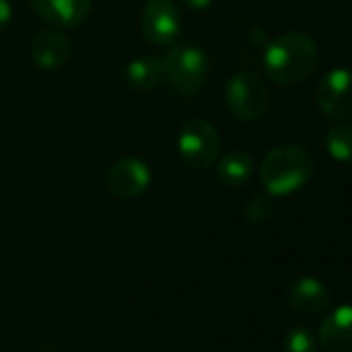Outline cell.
Wrapping results in <instances>:
<instances>
[{"mask_svg":"<svg viewBox=\"0 0 352 352\" xmlns=\"http://www.w3.org/2000/svg\"><path fill=\"white\" fill-rule=\"evenodd\" d=\"M13 19V7L9 0H0V34H3Z\"/></svg>","mask_w":352,"mask_h":352,"instance_id":"18","label":"cell"},{"mask_svg":"<svg viewBox=\"0 0 352 352\" xmlns=\"http://www.w3.org/2000/svg\"><path fill=\"white\" fill-rule=\"evenodd\" d=\"M32 9L44 21L60 30H73L87 19L91 0H32Z\"/></svg>","mask_w":352,"mask_h":352,"instance_id":"9","label":"cell"},{"mask_svg":"<svg viewBox=\"0 0 352 352\" xmlns=\"http://www.w3.org/2000/svg\"><path fill=\"white\" fill-rule=\"evenodd\" d=\"M181 11L172 0H147L141 13V32L147 42L168 46L181 36Z\"/></svg>","mask_w":352,"mask_h":352,"instance_id":"6","label":"cell"},{"mask_svg":"<svg viewBox=\"0 0 352 352\" xmlns=\"http://www.w3.org/2000/svg\"><path fill=\"white\" fill-rule=\"evenodd\" d=\"M315 338L305 327H292L284 338L286 352H315Z\"/></svg>","mask_w":352,"mask_h":352,"instance_id":"17","label":"cell"},{"mask_svg":"<svg viewBox=\"0 0 352 352\" xmlns=\"http://www.w3.org/2000/svg\"><path fill=\"white\" fill-rule=\"evenodd\" d=\"M333 3H344V0H333Z\"/></svg>","mask_w":352,"mask_h":352,"instance_id":"20","label":"cell"},{"mask_svg":"<svg viewBox=\"0 0 352 352\" xmlns=\"http://www.w3.org/2000/svg\"><path fill=\"white\" fill-rule=\"evenodd\" d=\"M325 147L338 162H352V124H336L325 135Z\"/></svg>","mask_w":352,"mask_h":352,"instance_id":"15","label":"cell"},{"mask_svg":"<svg viewBox=\"0 0 352 352\" xmlns=\"http://www.w3.org/2000/svg\"><path fill=\"white\" fill-rule=\"evenodd\" d=\"M261 185L272 197H282L298 191L313 176L311 153L294 143H282L267 151L261 162Z\"/></svg>","mask_w":352,"mask_h":352,"instance_id":"2","label":"cell"},{"mask_svg":"<svg viewBox=\"0 0 352 352\" xmlns=\"http://www.w3.org/2000/svg\"><path fill=\"white\" fill-rule=\"evenodd\" d=\"M216 176L226 187H243L253 176V160L245 151H230L226 153L216 168Z\"/></svg>","mask_w":352,"mask_h":352,"instance_id":"14","label":"cell"},{"mask_svg":"<svg viewBox=\"0 0 352 352\" xmlns=\"http://www.w3.org/2000/svg\"><path fill=\"white\" fill-rule=\"evenodd\" d=\"M151 172L145 162L137 157H122L114 162L106 172V187L114 197L135 199L147 191Z\"/></svg>","mask_w":352,"mask_h":352,"instance_id":"8","label":"cell"},{"mask_svg":"<svg viewBox=\"0 0 352 352\" xmlns=\"http://www.w3.org/2000/svg\"><path fill=\"white\" fill-rule=\"evenodd\" d=\"M220 133L218 129L206 118H193L181 126L179 141V155L181 160L193 170L210 168L220 153Z\"/></svg>","mask_w":352,"mask_h":352,"instance_id":"4","label":"cell"},{"mask_svg":"<svg viewBox=\"0 0 352 352\" xmlns=\"http://www.w3.org/2000/svg\"><path fill=\"white\" fill-rule=\"evenodd\" d=\"M288 305L300 315H317L329 307V290L317 278H300L288 288Z\"/></svg>","mask_w":352,"mask_h":352,"instance_id":"12","label":"cell"},{"mask_svg":"<svg viewBox=\"0 0 352 352\" xmlns=\"http://www.w3.org/2000/svg\"><path fill=\"white\" fill-rule=\"evenodd\" d=\"M164 79V63L155 56H141L126 67V83L135 91H151Z\"/></svg>","mask_w":352,"mask_h":352,"instance_id":"13","label":"cell"},{"mask_svg":"<svg viewBox=\"0 0 352 352\" xmlns=\"http://www.w3.org/2000/svg\"><path fill=\"white\" fill-rule=\"evenodd\" d=\"M164 77L170 87L183 96H193L204 89L210 75V60L197 46L172 48L164 58Z\"/></svg>","mask_w":352,"mask_h":352,"instance_id":"3","label":"cell"},{"mask_svg":"<svg viewBox=\"0 0 352 352\" xmlns=\"http://www.w3.org/2000/svg\"><path fill=\"white\" fill-rule=\"evenodd\" d=\"M319 60L313 38L302 32H286L272 40L263 54V69L278 85H296L311 77Z\"/></svg>","mask_w":352,"mask_h":352,"instance_id":"1","label":"cell"},{"mask_svg":"<svg viewBox=\"0 0 352 352\" xmlns=\"http://www.w3.org/2000/svg\"><path fill=\"white\" fill-rule=\"evenodd\" d=\"M32 56L40 69L56 71L71 56V40L60 32H40L32 42Z\"/></svg>","mask_w":352,"mask_h":352,"instance_id":"11","label":"cell"},{"mask_svg":"<svg viewBox=\"0 0 352 352\" xmlns=\"http://www.w3.org/2000/svg\"><path fill=\"white\" fill-rule=\"evenodd\" d=\"M274 214V201L270 195H255L247 208H245V218L251 224H263L265 220H270Z\"/></svg>","mask_w":352,"mask_h":352,"instance_id":"16","label":"cell"},{"mask_svg":"<svg viewBox=\"0 0 352 352\" xmlns=\"http://www.w3.org/2000/svg\"><path fill=\"white\" fill-rule=\"evenodd\" d=\"M319 110L333 118L344 120L352 116V71L333 69L329 71L317 87Z\"/></svg>","mask_w":352,"mask_h":352,"instance_id":"7","label":"cell"},{"mask_svg":"<svg viewBox=\"0 0 352 352\" xmlns=\"http://www.w3.org/2000/svg\"><path fill=\"white\" fill-rule=\"evenodd\" d=\"M319 346L325 352H352V305L325 315L319 325Z\"/></svg>","mask_w":352,"mask_h":352,"instance_id":"10","label":"cell"},{"mask_svg":"<svg viewBox=\"0 0 352 352\" xmlns=\"http://www.w3.org/2000/svg\"><path fill=\"white\" fill-rule=\"evenodd\" d=\"M179 3H183L191 11H206V9L212 7L214 0H179Z\"/></svg>","mask_w":352,"mask_h":352,"instance_id":"19","label":"cell"},{"mask_svg":"<svg viewBox=\"0 0 352 352\" xmlns=\"http://www.w3.org/2000/svg\"><path fill=\"white\" fill-rule=\"evenodd\" d=\"M226 102L230 112L241 120H257L270 106V91L265 81L251 71L236 73L226 87Z\"/></svg>","mask_w":352,"mask_h":352,"instance_id":"5","label":"cell"}]
</instances>
